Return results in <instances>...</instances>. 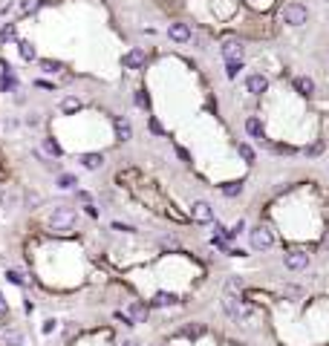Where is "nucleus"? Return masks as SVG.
<instances>
[{
  "label": "nucleus",
  "instance_id": "obj_4",
  "mask_svg": "<svg viewBox=\"0 0 329 346\" xmlns=\"http://www.w3.org/2000/svg\"><path fill=\"white\" fill-rule=\"evenodd\" d=\"M223 309L228 311L234 320L246 318V309H243V303H240V294H234V292H225L223 294Z\"/></svg>",
  "mask_w": 329,
  "mask_h": 346
},
{
  "label": "nucleus",
  "instance_id": "obj_7",
  "mask_svg": "<svg viewBox=\"0 0 329 346\" xmlns=\"http://www.w3.org/2000/svg\"><path fill=\"white\" fill-rule=\"evenodd\" d=\"M246 89H249L251 96H263L268 89V78L263 75V72H251L249 78H246Z\"/></svg>",
  "mask_w": 329,
  "mask_h": 346
},
{
  "label": "nucleus",
  "instance_id": "obj_25",
  "mask_svg": "<svg viewBox=\"0 0 329 346\" xmlns=\"http://www.w3.org/2000/svg\"><path fill=\"white\" fill-rule=\"evenodd\" d=\"M0 202L6 205V208H18L20 196H18V194H12V191H6V194H0Z\"/></svg>",
  "mask_w": 329,
  "mask_h": 346
},
{
  "label": "nucleus",
  "instance_id": "obj_5",
  "mask_svg": "<svg viewBox=\"0 0 329 346\" xmlns=\"http://www.w3.org/2000/svg\"><path fill=\"white\" fill-rule=\"evenodd\" d=\"M283 266L289 271H303L309 266V254L306 251H289V254H283Z\"/></svg>",
  "mask_w": 329,
  "mask_h": 346
},
{
  "label": "nucleus",
  "instance_id": "obj_23",
  "mask_svg": "<svg viewBox=\"0 0 329 346\" xmlns=\"http://www.w3.org/2000/svg\"><path fill=\"white\" fill-rule=\"evenodd\" d=\"M41 70H44V72H49V75H55V72H61L64 67H61V61H52V58H44V61H41Z\"/></svg>",
  "mask_w": 329,
  "mask_h": 346
},
{
  "label": "nucleus",
  "instance_id": "obj_18",
  "mask_svg": "<svg viewBox=\"0 0 329 346\" xmlns=\"http://www.w3.org/2000/svg\"><path fill=\"white\" fill-rule=\"evenodd\" d=\"M130 320H136V323H144L147 320V306L144 303H130Z\"/></svg>",
  "mask_w": 329,
  "mask_h": 346
},
{
  "label": "nucleus",
  "instance_id": "obj_22",
  "mask_svg": "<svg viewBox=\"0 0 329 346\" xmlns=\"http://www.w3.org/2000/svg\"><path fill=\"white\" fill-rule=\"evenodd\" d=\"M243 70V58H234V61H225V75L228 78H237V72Z\"/></svg>",
  "mask_w": 329,
  "mask_h": 346
},
{
  "label": "nucleus",
  "instance_id": "obj_16",
  "mask_svg": "<svg viewBox=\"0 0 329 346\" xmlns=\"http://www.w3.org/2000/svg\"><path fill=\"white\" fill-rule=\"evenodd\" d=\"M246 133H249V136H254V139H260V142H263V121H260L257 115H251L249 121H246Z\"/></svg>",
  "mask_w": 329,
  "mask_h": 346
},
{
  "label": "nucleus",
  "instance_id": "obj_13",
  "mask_svg": "<svg viewBox=\"0 0 329 346\" xmlns=\"http://www.w3.org/2000/svg\"><path fill=\"white\" fill-rule=\"evenodd\" d=\"M78 162H81L87 170H98L101 165H104V156H101V153H84Z\"/></svg>",
  "mask_w": 329,
  "mask_h": 346
},
{
  "label": "nucleus",
  "instance_id": "obj_9",
  "mask_svg": "<svg viewBox=\"0 0 329 346\" xmlns=\"http://www.w3.org/2000/svg\"><path fill=\"white\" fill-rule=\"evenodd\" d=\"M168 38L176 41V44H188V41H191V29H188V23H170Z\"/></svg>",
  "mask_w": 329,
  "mask_h": 346
},
{
  "label": "nucleus",
  "instance_id": "obj_21",
  "mask_svg": "<svg viewBox=\"0 0 329 346\" xmlns=\"http://www.w3.org/2000/svg\"><path fill=\"white\" fill-rule=\"evenodd\" d=\"M18 38V29H15V23H6V26L0 29V44H9V41H15Z\"/></svg>",
  "mask_w": 329,
  "mask_h": 346
},
{
  "label": "nucleus",
  "instance_id": "obj_6",
  "mask_svg": "<svg viewBox=\"0 0 329 346\" xmlns=\"http://www.w3.org/2000/svg\"><path fill=\"white\" fill-rule=\"evenodd\" d=\"M191 216H194V222L205 225V222L214 219V211H211V205L205 202V199H196V202L191 205Z\"/></svg>",
  "mask_w": 329,
  "mask_h": 346
},
{
  "label": "nucleus",
  "instance_id": "obj_8",
  "mask_svg": "<svg viewBox=\"0 0 329 346\" xmlns=\"http://www.w3.org/2000/svg\"><path fill=\"white\" fill-rule=\"evenodd\" d=\"M122 64H125L127 70H142L144 64H147V52L136 46V49H130V52H127L125 58H122Z\"/></svg>",
  "mask_w": 329,
  "mask_h": 346
},
{
  "label": "nucleus",
  "instance_id": "obj_28",
  "mask_svg": "<svg viewBox=\"0 0 329 346\" xmlns=\"http://www.w3.org/2000/svg\"><path fill=\"white\" fill-rule=\"evenodd\" d=\"M6 280L15 283V286H26V277L20 274V271H6Z\"/></svg>",
  "mask_w": 329,
  "mask_h": 346
},
{
  "label": "nucleus",
  "instance_id": "obj_17",
  "mask_svg": "<svg viewBox=\"0 0 329 346\" xmlns=\"http://www.w3.org/2000/svg\"><path fill=\"white\" fill-rule=\"evenodd\" d=\"M18 52H20V58H23V61H35V58H38L35 44H32V41H18Z\"/></svg>",
  "mask_w": 329,
  "mask_h": 346
},
{
  "label": "nucleus",
  "instance_id": "obj_12",
  "mask_svg": "<svg viewBox=\"0 0 329 346\" xmlns=\"http://www.w3.org/2000/svg\"><path fill=\"white\" fill-rule=\"evenodd\" d=\"M223 58L225 61H234V58H243V44L240 41H234V38H228L223 46Z\"/></svg>",
  "mask_w": 329,
  "mask_h": 346
},
{
  "label": "nucleus",
  "instance_id": "obj_30",
  "mask_svg": "<svg viewBox=\"0 0 329 346\" xmlns=\"http://www.w3.org/2000/svg\"><path fill=\"white\" fill-rule=\"evenodd\" d=\"M136 104H139V107H151V101H147V96H144L142 89L136 92Z\"/></svg>",
  "mask_w": 329,
  "mask_h": 346
},
{
  "label": "nucleus",
  "instance_id": "obj_20",
  "mask_svg": "<svg viewBox=\"0 0 329 346\" xmlns=\"http://www.w3.org/2000/svg\"><path fill=\"white\" fill-rule=\"evenodd\" d=\"M173 303H179V297L176 294H168V292H159L153 297V306H173Z\"/></svg>",
  "mask_w": 329,
  "mask_h": 346
},
{
  "label": "nucleus",
  "instance_id": "obj_11",
  "mask_svg": "<svg viewBox=\"0 0 329 346\" xmlns=\"http://www.w3.org/2000/svg\"><path fill=\"white\" fill-rule=\"evenodd\" d=\"M113 127H116V139H118V142H130V139H133V127H130L127 118L118 115L116 121H113Z\"/></svg>",
  "mask_w": 329,
  "mask_h": 346
},
{
  "label": "nucleus",
  "instance_id": "obj_3",
  "mask_svg": "<svg viewBox=\"0 0 329 346\" xmlns=\"http://www.w3.org/2000/svg\"><path fill=\"white\" fill-rule=\"evenodd\" d=\"M249 240H251V248L254 251H268L275 245V234L268 225H257L254 231H249Z\"/></svg>",
  "mask_w": 329,
  "mask_h": 346
},
{
  "label": "nucleus",
  "instance_id": "obj_1",
  "mask_svg": "<svg viewBox=\"0 0 329 346\" xmlns=\"http://www.w3.org/2000/svg\"><path fill=\"white\" fill-rule=\"evenodd\" d=\"M75 222H78V213H75V208H70V205H58V208H52V213H49V228L52 231H72Z\"/></svg>",
  "mask_w": 329,
  "mask_h": 346
},
{
  "label": "nucleus",
  "instance_id": "obj_27",
  "mask_svg": "<svg viewBox=\"0 0 329 346\" xmlns=\"http://www.w3.org/2000/svg\"><path fill=\"white\" fill-rule=\"evenodd\" d=\"M240 191H243V182H225V185H223V194L225 196H237Z\"/></svg>",
  "mask_w": 329,
  "mask_h": 346
},
{
  "label": "nucleus",
  "instance_id": "obj_19",
  "mask_svg": "<svg viewBox=\"0 0 329 346\" xmlns=\"http://www.w3.org/2000/svg\"><path fill=\"white\" fill-rule=\"evenodd\" d=\"M58 110H61V113H78V110H81V101H78V98H72V96H67V98H61Z\"/></svg>",
  "mask_w": 329,
  "mask_h": 346
},
{
  "label": "nucleus",
  "instance_id": "obj_32",
  "mask_svg": "<svg viewBox=\"0 0 329 346\" xmlns=\"http://www.w3.org/2000/svg\"><path fill=\"white\" fill-rule=\"evenodd\" d=\"M320 150H323V144H312V147H306V156H318Z\"/></svg>",
  "mask_w": 329,
  "mask_h": 346
},
{
  "label": "nucleus",
  "instance_id": "obj_26",
  "mask_svg": "<svg viewBox=\"0 0 329 346\" xmlns=\"http://www.w3.org/2000/svg\"><path fill=\"white\" fill-rule=\"evenodd\" d=\"M44 150L49 156H61V144L55 142V139H44Z\"/></svg>",
  "mask_w": 329,
  "mask_h": 346
},
{
  "label": "nucleus",
  "instance_id": "obj_34",
  "mask_svg": "<svg viewBox=\"0 0 329 346\" xmlns=\"http://www.w3.org/2000/svg\"><path fill=\"white\" fill-rule=\"evenodd\" d=\"M231 231H234V237H237V234H240V231H246V222H243V219H240V222H237V225H234V228H231Z\"/></svg>",
  "mask_w": 329,
  "mask_h": 346
},
{
  "label": "nucleus",
  "instance_id": "obj_24",
  "mask_svg": "<svg viewBox=\"0 0 329 346\" xmlns=\"http://www.w3.org/2000/svg\"><path fill=\"white\" fill-rule=\"evenodd\" d=\"M75 182H78V179L72 176V173H61V176H58V187H61V191H72Z\"/></svg>",
  "mask_w": 329,
  "mask_h": 346
},
{
  "label": "nucleus",
  "instance_id": "obj_10",
  "mask_svg": "<svg viewBox=\"0 0 329 346\" xmlns=\"http://www.w3.org/2000/svg\"><path fill=\"white\" fill-rule=\"evenodd\" d=\"M23 340H26V337H23L20 329H3V332H0V343L3 346H23Z\"/></svg>",
  "mask_w": 329,
  "mask_h": 346
},
{
  "label": "nucleus",
  "instance_id": "obj_15",
  "mask_svg": "<svg viewBox=\"0 0 329 346\" xmlns=\"http://www.w3.org/2000/svg\"><path fill=\"white\" fill-rule=\"evenodd\" d=\"M38 9H41V0H20V3H18V15H20V18L35 15Z\"/></svg>",
  "mask_w": 329,
  "mask_h": 346
},
{
  "label": "nucleus",
  "instance_id": "obj_36",
  "mask_svg": "<svg viewBox=\"0 0 329 346\" xmlns=\"http://www.w3.org/2000/svg\"><path fill=\"white\" fill-rule=\"evenodd\" d=\"M151 130H153V133H162V124H159V121H153V118H151Z\"/></svg>",
  "mask_w": 329,
  "mask_h": 346
},
{
  "label": "nucleus",
  "instance_id": "obj_14",
  "mask_svg": "<svg viewBox=\"0 0 329 346\" xmlns=\"http://www.w3.org/2000/svg\"><path fill=\"white\" fill-rule=\"evenodd\" d=\"M294 89H297L301 96H312V92H315V81H312L309 75H297V78H294Z\"/></svg>",
  "mask_w": 329,
  "mask_h": 346
},
{
  "label": "nucleus",
  "instance_id": "obj_33",
  "mask_svg": "<svg viewBox=\"0 0 329 346\" xmlns=\"http://www.w3.org/2000/svg\"><path fill=\"white\" fill-rule=\"evenodd\" d=\"M12 9V0H0V15H6Z\"/></svg>",
  "mask_w": 329,
  "mask_h": 346
},
{
  "label": "nucleus",
  "instance_id": "obj_37",
  "mask_svg": "<svg viewBox=\"0 0 329 346\" xmlns=\"http://www.w3.org/2000/svg\"><path fill=\"white\" fill-rule=\"evenodd\" d=\"M122 346H139V343H136V340H125Z\"/></svg>",
  "mask_w": 329,
  "mask_h": 346
},
{
  "label": "nucleus",
  "instance_id": "obj_29",
  "mask_svg": "<svg viewBox=\"0 0 329 346\" xmlns=\"http://www.w3.org/2000/svg\"><path fill=\"white\" fill-rule=\"evenodd\" d=\"M237 150H240V156H243V159H246V162H254V150H251L249 144H240Z\"/></svg>",
  "mask_w": 329,
  "mask_h": 346
},
{
  "label": "nucleus",
  "instance_id": "obj_35",
  "mask_svg": "<svg viewBox=\"0 0 329 346\" xmlns=\"http://www.w3.org/2000/svg\"><path fill=\"white\" fill-rule=\"evenodd\" d=\"M6 311H9V306H6V297L0 294V314H6Z\"/></svg>",
  "mask_w": 329,
  "mask_h": 346
},
{
  "label": "nucleus",
  "instance_id": "obj_2",
  "mask_svg": "<svg viewBox=\"0 0 329 346\" xmlns=\"http://www.w3.org/2000/svg\"><path fill=\"white\" fill-rule=\"evenodd\" d=\"M280 15H283V23H289V26H303L309 20V9L303 3H286Z\"/></svg>",
  "mask_w": 329,
  "mask_h": 346
},
{
  "label": "nucleus",
  "instance_id": "obj_31",
  "mask_svg": "<svg viewBox=\"0 0 329 346\" xmlns=\"http://www.w3.org/2000/svg\"><path fill=\"white\" fill-rule=\"evenodd\" d=\"M113 228H116V231H125V234H133V225H125V222H113Z\"/></svg>",
  "mask_w": 329,
  "mask_h": 346
}]
</instances>
